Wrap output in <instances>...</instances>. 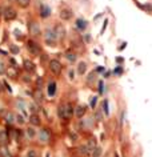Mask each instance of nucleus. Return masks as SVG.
Wrapping results in <instances>:
<instances>
[{
	"mask_svg": "<svg viewBox=\"0 0 152 157\" xmlns=\"http://www.w3.org/2000/svg\"><path fill=\"white\" fill-rule=\"evenodd\" d=\"M72 113H73V108H72V105L68 104V103L61 104V105L57 108V115L60 119H64V120L70 119L71 116H72Z\"/></svg>",
	"mask_w": 152,
	"mask_h": 157,
	"instance_id": "1",
	"label": "nucleus"
},
{
	"mask_svg": "<svg viewBox=\"0 0 152 157\" xmlns=\"http://www.w3.org/2000/svg\"><path fill=\"white\" fill-rule=\"evenodd\" d=\"M16 16H17L16 11H15L12 7H7V8H4V11H3V17H4L7 21L15 20L16 19Z\"/></svg>",
	"mask_w": 152,
	"mask_h": 157,
	"instance_id": "2",
	"label": "nucleus"
},
{
	"mask_svg": "<svg viewBox=\"0 0 152 157\" xmlns=\"http://www.w3.org/2000/svg\"><path fill=\"white\" fill-rule=\"evenodd\" d=\"M48 67H49V69H51V72L55 73V75H59V73L61 72V63L59 60H51Z\"/></svg>",
	"mask_w": 152,
	"mask_h": 157,
	"instance_id": "3",
	"label": "nucleus"
},
{
	"mask_svg": "<svg viewBox=\"0 0 152 157\" xmlns=\"http://www.w3.org/2000/svg\"><path fill=\"white\" fill-rule=\"evenodd\" d=\"M27 49L29 51V53L32 55H39L40 53V47L38 43H35L33 40H28V43H27Z\"/></svg>",
	"mask_w": 152,
	"mask_h": 157,
	"instance_id": "4",
	"label": "nucleus"
},
{
	"mask_svg": "<svg viewBox=\"0 0 152 157\" xmlns=\"http://www.w3.org/2000/svg\"><path fill=\"white\" fill-rule=\"evenodd\" d=\"M45 41L48 43V44H55V41H56V35H55V32L52 29H47L45 31Z\"/></svg>",
	"mask_w": 152,
	"mask_h": 157,
	"instance_id": "5",
	"label": "nucleus"
},
{
	"mask_svg": "<svg viewBox=\"0 0 152 157\" xmlns=\"http://www.w3.org/2000/svg\"><path fill=\"white\" fill-rule=\"evenodd\" d=\"M29 33L32 36H39L40 35V27L38 23H35V21H31L29 23Z\"/></svg>",
	"mask_w": 152,
	"mask_h": 157,
	"instance_id": "6",
	"label": "nucleus"
},
{
	"mask_svg": "<svg viewBox=\"0 0 152 157\" xmlns=\"http://www.w3.org/2000/svg\"><path fill=\"white\" fill-rule=\"evenodd\" d=\"M39 140L42 141V143H47L49 141V132L47 129H42V131L39 132Z\"/></svg>",
	"mask_w": 152,
	"mask_h": 157,
	"instance_id": "7",
	"label": "nucleus"
},
{
	"mask_svg": "<svg viewBox=\"0 0 152 157\" xmlns=\"http://www.w3.org/2000/svg\"><path fill=\"white\" fill-rule=\"evenodd\" d=\"M72 17V11L68 10V8H64V10L60 11V19L61 20H70Z\"/></svg>",
	"mask_w": 152,
	"mask_h": 157,
	"instance_id": "8",
	"label": "nucleus"
},
{
	"mask_svg": "<svg viewBox=\"0 0 152 157\" xmlns=\"http://www.w3.org/2000/svg\"><path fill=\"white\" fill-rule=\"evenodd\" d=\"M84 113H85V107H84V105H77V107H76L75 115H76L77 119H82L83 116H84Z\"/></svg>",
	"mask_w": 152,
	"mask_h": 157,
	"instance_id": "9",
	"label": "nucleus"
},
{
	"mask_svg": "<svg viewBox=\"0 0 152 157\" xmlns=\"http://www.w3.org/2000/svg\"><path fill=\"white\" fill-rule=\"evenodd\" d=\"M49 14H51L49 7H47V5H44V4L40 5V16H42V17H47V16H49Z\"/></svg>",
	"mask_w": 152,
	"mask_h": 157,
	"instance_id": "10",
	"label": "nucleus"
},
{
	"mask_svg": "<svg viewBox=\"0 0 152 157\" xmlns=\"http://www.w3.org/2000/svg\"><path fill=\"white\" fill-rule=\"evenodd\" d=\"M8 143V134L5 131H0V146H4Z\"/></svg>",
	"mask_w": 152,
	"mask_h": 157,
	"instance_id": "11",
	"label": "nucleus"
},
{
	"mask_svg": "<svg viewBox=\"0 0 152 157\" xmlns=\"http://www.w3.org/2000/svg\"><path fill=\"white\" fill-rule=\"evenodd\" d=\"M23 65H24V69L28 71V72H33V71H35V64L31 60H24Z\"/></svg>",
	"mask_w": 152,
	"mask_h": 157,
	"instance_id": "12",
	"label": "nucleus"
},
{
	"mask_svg": "<svg viewBox=\"0 0 152 157\" xmlns=\"http://www.w3.org/2000/svg\"><path fill=\"white\" fill-rule=\"evenodd\" d=\"M47 92H48V96H54L56 93V83H54V81L49 83L47 87Z\"/></svg>",
	"mask_w": 152,
	"mask_h": 157,
	"instance_id": "13",
	"label": "nucleus"
},
{
	"mask_svg": "<svg viewBox=\"0 0 152 157\" xmlns=\"http://www.w3.org/2000/svg\"><path fill=\"white\" fill-rule=\"evenodd\" d=\"M29 122L32 125H40V122L42 121H40V117L36 115V113H32V115L29 116Z\"/></svg>",
	"mask_w": 152,
	"mask_h": 157,
	"instance_id": "14",
	"label": "nucleus"
},
{
	"mask_svg": "<svg viewBox=\"0 0 152 157\" xmlns=\"http://www.w3.org/2000/svg\"><path fill=\"white\" fill-rule=\"evenodd\" d=\"M26 134H27V137H28V138H31V140H32V138H35L36 137L35 128H33V127H28V128H27V131H26Z\"/></svg>",
	"mask_w": 152,
	"mask_h": 157,
	"instance_id": "15",
	"label": "nucleus"
},
{
	"mask_svg": "<svg viewBox=\"0 0 152 157\" xmlns=\"http://www.w3.org/2000/svg\"><path fill=\"white\" fill-rule=\"evenodd\" d=\"M79 153L83 156H87V155H91V150H89V148L87 144H84V145H82L79 148Z\"/></svg>",
	"mask_w": 152,
	"mask_h": 157,
	"instance_id": "16",
	"label": "nucleus"
},
{
	"mask_svg": "<svg viewBox=\"0 0 152 157\" xmlns=\"http://www.w3.org/2000/svg\"><path fill=\"white\" fill-rule=\"evenodd\" d=\"M85 71H87V64L79 63V65H77V73H79V75H84Z\"/></svg>",
	"mask_w": 152,
	"mask_h": 157,
	"instance_id": "17",
	"label": "nucleus"
},
{
	"mask_svg": "<svg viewBox=\"0 0 152 157\" xmlns=\"http://www.w3.org/2000/svg\"><path fill=\"white\" fill-rule=\"evenodd\" d=\"M101 153H103V149H101L100 146H96L95 149L91 152V156H92V157H100Z\"/></svg>",
	"mask_w": 152,
	"mask_h": 157,
	"instance_id": "18",
	"label": "nucleus"
},
{
	"mask_svg": "<svg viewBox=\"0 0 152 157\" xmlns=\"http://www.w3.org/2000/svg\"><path fill=\"white\" fill-rule=\"evenodd\" d=\"M76 26H77V28H79L80 31H83V29H85L87 23H85V20H83V19H77L76 20Z\"/></svg>",
	"mask_w": 152,
	"mask_h": 157,
	"instance_id": "19",
	"label": "nucleus"
},
{
	"mask_svg": "<svg viewBox=\"0 0 152 157\" xmlns=\"http://www.w3.org/2000/svg\"><path fill=\"white\" fill-rule=\"evenodd\" d=\"M55 35H56V38L57 36H60V38H63L64 36V28L63 27H60V26H56V28H55Z\"/></svg>",
	"mask_w": 152,
	"mask_h": 157,
	"instance_id": "20",
	"label": "nucleus"
},
{
	"mask_svg": "<svg viewBox=\"0 0 152 157\" xmlns=\"http://www.w3.org/2000/svg\"><path fill=\"white\" fill-rule=\"evenodd\" d=\"M5 71H7L8 76H10V77H12V79H14V77H16V76H17V71L15 69L14 67H10V68H8V69H5Z\"/></svg>",
	"mask_w": 152,
	"mask_h": 157,
	"instance_id": "21",
	"label": "nucleus"
},
{
	"mask_svg": "<svg viewBox=\"0 0 152 157\" xmlns=\"http://www.w3.org/2000/svg\"><path fill=\"white\" fill-rule=\"evenodd\" d=\"M5 120H7V122H10V124H14L15 122V115L11 112H8L7 115H5Z\"/></svg>",
	"mask_w": 152,
	"mask_h": 157,
	"instance_id": "22",
	"label": "nucleus"
},
{
	"mask_svg": "<svg viewBox=\"0 0 152 157\" xmlns=\"http://www.w3.org/2000/svg\"><path fill=\"white\" fill-rule=\"evenodd\" d=\"M0 155H2V157H12L10 150H8L7 148H4V146H2V149H0Z\"/></svg>",
	"mask_w": 152,
	"mask_h": 157,
	"instance_id": "23",
	"label": "nucleus"
},
{
	"mask_svg": "<svg viewBox=\"0 0 152 157\" xmlns=\"http://www.w3.org/2000/svg\"><path fill=\"white\" fill-rule=\"evenodd\" d=\"M16 2H17V4H19L21 8H27L29 5L31 0H16Z\"/></svg>",
	"mask_w": 152,
	"mask_h": 157,
	"instance_id": "24",
	"label": "nucleus"
},
{
	"mask_svg": "<svg viewBox=\"0 0 152 157\" xmlns=\"http://www.w3.org/2000/svg\"><path fill=\"white\" fill-rule=\"evenodd\" d=\"M15 121L17 122V124H20V125H23L24 124V121H26V120H24V117L21 115H19V113H17L16 116H15Z\"/></svg>",
	"mask_w": 152,
	"mask_h": 157,
	"instance_id": "25",
	"label": "nucleus"
},
{
	"mask_svg": "<svg viewBox=\"0 0 152 157\" xmlns=\"http://www.w3.org/2000/svg\"><path fill=\"white\" fill-rule=\"evenodd\" d=\"M26 157H38V153H36V150H33V149H29V150H27V153H26Z\"/></svg>",
	"mask_w": 152,
	"mask_h": 157,
	"instance_id": "26",
	"label": "nucleus"
},
{
	"mask_svg": "<svg viewBox=\"0 0 152 157\" xmlns=\"http://www.w3.org/2000/svg\"><path fill=\"white\" fill-rule=\"evenodd\" d=\"M67 59L71 61V63H73V61L76 60V56L73 53H71V52H67Z\"/></svg>",
	"mask_w": 152,
	"mask_h": 157,
	"instance_id": "27",
	"label": "nucleus"
},
{
	"mask_svg": "<svg viewBox=\"0 0 152 157\" xmlns=\"http://www.w3.org/2000/svg\"><path fill=\"white\" fill-rule=\"evenodd\" d=\"M35 98H36L38 101H42V100H43V95H42V92H40V89H39V92H36Z\"/></svg>",
	"mask_w": 152,
	"mask_h": 157,
	"instance_id": "28",
	"label": "nucleus"
},
{
	"mask_svg": "<svg viewBox=\"0 0 152 157\" xmlns=\"http://www.w3.org/2000/svg\"><path fill=\"white\" fill-rule=\"evenodd\" d=\"M104 113L105 115H110V109H108V101H104Z\"/></svg>",
	"mask_w": 152,
	"mask_h": 157,
	"instance_id": "29",
	"label": "nucleus"
},
{
	"mask_svg": "<svg viewBox=\"0 0 152 157\" xmlns=\"http://www.w3.org/2000/svg\"><path fill=\"white\" fill-rule=\"evenodd\" d=\"M5 73V65L3 63H0V75H4Z\"/></svg>",
	"mask_w": 152,
	"mask_h": 157,
	"instance_id": "30",
	"label": "nucleus"
},
{
	"mask_svg": "<svg viewBox=\"0 0 152 157\" xmlns=\"http://www.w3.org/2000/svg\"><path fill=\"white\" fill-rule=\"evenodd\" d=\"M99 92H100V93H103V92H104V84H103V81H99Z\"/></svg>",
	"mask_w": 152,
	"mask_h": 157,
	"instance_id": "31",
	"label": "nucleus"
},
{
	"mask_svg": "<svg viewBox=\"0 0 152 157\" xmlns=\"http://www.w3.org/2000/svg\"><path fill=\"white\" fill-rule=\"evenodd\" d=\"M96 98H98V97H92L91 101H89V104H91L92 108H95V105H96Z\"/></svg>",
	"mask_w": 152,
	"mask_h": 157,
	"instance_id": "32",
	"label": "nucleus"
},
{
	"mask_svg": "<svg viewBox=\"0 0 152 157\" xmlns=\"http://www.w3.org/2000/svg\"><path fill=\"white\" fill-rule=\"evenodd\" d=\"M122 72H123V68H122V67H119V68H116V69L113 71V73H116V75H120Z\"/></svg>",
	"mask_w": 152,
	"mask_h": 157,
	"instance_id": "33",
	"label": "nucleus"
},
{
	"mask_svg": "<svg viewBox=\"0 0 152 157\" xmlns=\"http://www.w3.org/2000/svg\"><path fill=\"white\" fill-rule=\"evenodd\" d=\"M11 51L14 52V53H17V52H19V48L15 47V45H12V47H11Z\"/></svg>",
	"mask_w": 152,
	"mask_h": 157,
	"instance_id": "34",
	"label": "nucleus"
},
{
	"mask_svg": "<svg viewBox=\"0 0 152 157\" xmlns=\"http://www.w3.org/2000/svg\"><path fill=\"white\" fill-rule=\"evenodd\" d=\"M94 80H95V73H91L88 76V81H94Z\"/></svg>",
	"mask_w": 152,
	"mask_h": 157,
	"instance_id": "35",
	"label": "nucleus"
},
{
	"mask_svg": "<svg viewBox=\"0 0 152 157\" xmlns=\"http://www.w3.org/2000/svg\"><path fill=\"white\" fill-rule=\"evenodd\" d=\"M144 8H145V10H148V11H152V5H150V4H145Z\"/></svg>",
	"mask_w": 152,
	"mask_h": 157,
	"instance_id": "36",
	"label": "nucleus"
},
{
	"mask_svg": "<svg viewBox=\"0 0 152 157\" xmlns=\"http://www.w3.org/2000/svg\"><path fill=\"white\" fill-rule=\"evenodd\" d=\"M70 79H73V71H70Z\"/></svg>",
	"mask_w": 152,
	"mask_h": 157,
	"instance_id": "37",
	"label": "nucleus"
},
{
	"mask_svg": "<svg viewBox=\"0 0 152 157\" xmlns=\"http://www.w3.org/2000/svg\"><path fill=\"white\" fill-rule=\"evenodd\" d=\"M116 61H117V63H122V61H123V59H122V57H117V59H116Z\"/></svg>",
	"mask_w": 152,
	"mask_h": 157,
	"instance_id": "38",
	"label": "nucleus"
},
{
	"mask_svg": "<svg viewBox=\"0 0 152 157\" xmlns=\"http://www.w3.org/2000/svg\"><path fill=\"white\" fill-rule=\"evenodd\" d=\"M98 71H99V72H101V71H104V68H103V67H99Z\"/></svg>",
	"mask_w": 152,
	"mask_h": 157,
	"instance_id": "39",
	"label": "nucleus"
},
{
	"mask_svg": "<svg viewBox=\"0 0 152 157\" xmlns=\"http://www.w3.org/2000/svg\"><path fill=\"white\" fill-rule=\"evenodd\" d=\"M2 91H3V84L0 83V92H2Z\"/></svg>",
	"mask_w": 152,
	"mask_h": 157,
	"instance_id": "40",
	"label": "nucleus"
},
{
	"mask_svg": "<svg viewBox=\"0 0 152 157\" xmlns=\"http://www.w3.org/2000/svg\"><path fill=\"white\" fill-rule=\"evenodd\" d=\"M45 157H49V155H48V153H47V155H45Z\"/></svg>",
	"mask_w": 152,
	"mask_h": 157,
	"instance_id": "41",
	"label": "nucleus"
}]
</instances>
